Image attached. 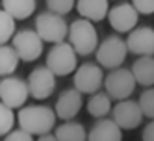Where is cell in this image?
<instances>
[{"instance_id":"6da1fadb","label":"cell","mask_w":154,"mask_h":141,"mask_svg":"<svg viewBox=\"0 0 154 141\" xmlns=\"http://www.w3.org/2000/svg\"><path fill=\"white\" fill-rule=\"evenodd\" d=\"M20 130L30 136H45L56 124V113L48 106H24L17 113Z\"/></svg>"},{"instance_id":"7a4b0ae2","label":"cell","mask_w":154,"mask_h":141,"mask_svg":"<svg viewBox=\"0 0 154 141\" xmlns=\"http://www.w3.org/2000/svg\"><path fill=\"white\" fill-rule=\"evenodd\" d=\"M69 45L76 52V56H89L98 47V34L97 28L84 19H76L69 26Z\"/></svg>"},{"instance_id":"3957f363","label":"cell","mask_w":154,"mask_h":141,"mask_svg":"<svg viewBox=\"0 0 154 141\" xmlns=\"http://www.w3.org/2000/svg\"><path fill=\"white\" fill-rule=\"evenodd\" d=\"M45 67L54 76H67L78 69V56L72 50V47L67 41L52 45V48L47 54V65Z\"/></svg>"},{"instance_id":"277c9868","label":"cell","mask_w":154,"mask_h":141,"mask_svg":"<svg viewBox=\"0 0 154 141\" xmlns=\"http://www.w3.org/2000/svg\"><path fill=\"white\" fill-rule=\"evenodd\" d=\"M97 65L98 67H104L109 71H115L121 69V65L125 63L126 60V45H125V39H121L119 35H108L100 45L97 47Z\"/></svg>"},{"instance_id":"5b68a950","label":"cell","mask_w":154,"mask_h":141,"mask_svg":"<svg viewBox=\"0 0 154 141\" xmlns=\"http://www.w3.org/2000/svg\"><path fill=\"white\" fill-rule=\"evenodd\" d=\"M34 32L39 35V39L43 43L47 41V43H52V45H58V43H63L65 37H67L69 24L63 17H58L50 11H43L35 19Z\"/></svg>"},{"instance_id":"8992f818","label":"cell","mask_w":154,"mask_h":141,"mask_svg":"<svg viewBox=\"0 0 154 141\" xmlns=\"http://www.w3.org/2000/svg\"><path fill=\"white\" fill-rule=\"evenodd\" d=\"M102 85L106 87V95L109 99H115V100H128V97L136 91V80L132 76V72L128 69H115V71H109V74L104 76Z\"/></svg>"},{"instance_id":"52a82bcc","label":"cell","mask_w":154,"mask_h":141,"mask_svg":"<svg viewBox=\"0 0 154 141\" xmlns=\"http://www.w3.org/2000/svg\"><path fill=\"white\" fill-rule=\"evenodd\" d=\"M104 82V72L97 63H84L74 71V89L80 95H95L100 91Z\"/></svg>"},{"instance_id":"ba28073f","label":"cell","mask_w":154,"mask_h":141,"mask_svg":"<svg viewBox=\"0 0 154 141\" xmlns=\"http://www.w3.org/2000/svg\"><path fill=\"white\" fill-rule=\"evenodd\" d=\"M11 48L15 50L17 58L23 61H35L43 54V41L34 30H20L15 32L11 39Z\"/></svg>"},{"instance_id":"9c48e42d","label":"cell","mask_w":154,"mask_h":141,"mask_svg":"<svg viewBox=\"0 0 154 141\" xmlns=\"http://www.w3.org/2000/svg\"><path fill=\"white\" fill-rule=\"evenodd\" d=\"M56 76L43 65V67H35L28 74L26 80V87H28V95L34 97L35 100H45L56 91Z\"/></svg>"},{"instance_id":"30bf717a","label":"cell","mask_w":154,"mask_h":141,"mask_svg":"<svg viewBox=\"0 0 154 141\" xmlns=\"http://www.w3.org/2000/svg\"><path fill=\"white\" fill-rule=\"evenodd\" d=\"M28 87L26 82L17 76H6L0 80V102L8 106L9 110L15 108H24V102L28 100Z\"/></svg>"},{"instance_id":"8fae6325","label":"cell","mask_w":154,"mask_h":141,"mask_svg":"<svg viewBox=\"0 0 154 141\" xmlns=\"http://www.w3.org/2000/svg\"><path fill=\"white\" fill-rule=\"evenodd\" d=\"M139 15L134 9L132 2H119L108 11V23L119 34H130L137 26Z\"/></svg>"},{"instance_id":"7c38bea8","label":"cell","mask_w":154,"mask_h":141,"mask_svg":"<svg viewBox=\"0 0 154 141\" xmlns=\"http://www.w3.org/2000/svg\"><path fill=\"white\" fill-rule=\"evenodd\" d=\"M126 50L136 54L139 58L154 56V28L150 26H139L134 28L128 34V39L125 41Z\"/></svg>"},{"instance_id":"4fadbf2b","label":"cell","mask_w":154,"mask_h":141,"mask_svg":"<svg viewBox=\"0 0 154 141\" xmlns=\"http://www.w3.org/2000/svg\"><path fill=\"white\" fill-rule=\"evenodd\" d=\"M112 121L121 130H134L141 124L143 113L136 100H121L113 106V119Z\"/></svg>"},{"instance_id":"5bb4252c","label":"cell","mask_w":154,"mask_h":141,"mask_svg":"<svg viewBox=\"0 0 154 141\" xmlns=\"http://www.w3.org/2000/svg\"><path fill=\"white\" fill-rule=\"evenodd\" d=\"M82 95L76 91L74 87L71 89H65L56 100V110H54V113H56V117L63 119L65 123L67 121H72V119L78 115V112L82 110Z\"/></svg>"},{"instance_id":"9a60e30c","label":"cell","mask_w":154,"mask_h":141,"mask_svg":"<svg viewBox=\"0 0 154 141\" xmlns=\"http://www.w3.org/2000/svg\"><path fill=\"white\" fill-rule=\"evenodd\" d=\"M74 8L80 13V19L93 24L108 17L109 2H106V0H78V2H74Z\"/></svg>"},{"instance_id":"2e32d148","label":"cell","mask_w":154,"mask_h":141,"mask_svg":"<svg viewBox=\"0 0 154 141\" xmlns=\"http://www.w3.org/2000/svg\"><path fill=\"white\" fill-rule=\"evenodd\" d=\"M87 141H123V130L112 119H98L87 132Z\"/></svg>"},{"instance_id":"e0dca14e","label":"cell","mask_w":154,"mask_h":141,"mask_svg":"<svg viewBox=\"0 0 154 141\" xmlns=\"http://www.w3.org/2000/svg\"><path fill=\"white\" fill-rule=\"evenodd\" d=\"M132 76L136 84L145 85V87H154V56H145L137 58L132 63Z\"/></svg>"},{"instance_id":"ac0fdd59","label":"cell","mask_w":154,"mask_h":141,"mask_svg":"<svg viewBox=\"0 0 154 141\" xmlns=\"http://www.w3.org/2000/svg\"><path fill=\"white\" fill-rule=\"evenodd\" d=\"M35 8H37L35 0H4L2 2V9L13 20H24L32 17Z\"/></svg>"},{"instance_id":"d6986e66","label":"cell","mask_w":154,"mask_h":141,"mask_svg":"<svg viewBox=\"0 0 154 141\" xmlns=\"http://www.w3.org/2000/svg\"><path fill=\"white\" fill-rule=\"evenodd\" d=\"M54 137L58 141H87V130L84 128L82 123L67 121L56 128Z\"/></svg>"},{"instance_id":"ffe728a7","label":"cell","mask_w":154,"mask_h":141,"mask_svg":"<svg viewBox=\"0 0 154 141\" xmlns=\"http://www.w3.org/2000/svg\"><path fill=\"white\" fill-rule=\"evenodd\" d=\"M87 112L95 119H106V115L112 112V99L102 91L91 95V99L87 100Z\"/></svg>"},{"instance_id":"44dd1931","label":"cell","mask_w":154,"mask_h":141,"mask_svg":"<svg viewBox=\"0 0 154 141\" xmlns=\"http://www.w3.org/2000/svg\"><path fill=\"white\" fill-rule=\"evenodd\" d=\"M19 58L15 50L11 48V45H4L0 47V76L6 78V76H11V74L17 71L19 67Z\"/></svg>"},{"instance_id":"7402d4cb","label":"cell","mask_w":154,"mask_h":141,"mask_svg":"<svg viewBox=\"0 0 154 141\" xmlns=\"http://www.w3.org/2000/svg\"><path fill=\"white\" fill-rule=\"evenodd\" d=\"M13 35H15V20L4 9H0V47L8 45V41L13 39Z\"/></svg>"},{"instance_id":"603a6c76","label":"cell","mask_w":154,"mask_h":141,"mask_svg":"<svg viewBox=\"0 0 154 141\" xmlns=\"http://www.w3.org/2000/svg\"><path fill=\"white\" fill-rule=\"evenodd\" d=\"M143 117H149L150 121L154 119V87H147L139 95V99L136 100Z\"/></svg>"},{"instance_id":"cb8c5ba5","label":"cell","mask_w":154,"mask_h":141,"mask_svg":"<svg viewBox=\"0 0 154 141\" xmlns=\"http://www.w3.org/2000/svg\"><path fill=\"white\" fill-rule=\"evenodd\" d=\"M13 124H15L13 110H9L8 106L0 102V136H8L13 130Z\"/></svg>"},{"instance_id":"d4e9b609","label":"cell","mask_w":154,"mask_h":141,"mask_svg":"<svg viewBox=\"0 0 154 141\" xmlns=\"http://www.w3.org/2000/svg\"><path fill=\"white\" fill-rule=\"evenodd\" d=\"M72 8H74L72 0H48L47 2V11L58 15V17H63V19L65 15H69L72 11Z\"/></svg>"},{"instance_id":"484cf974","label":"cell","mask_w":154,"mask_h":141,"mask_svg":"<svg viewBox=\"0 0 154 141\" xmlns=\"http://www.w3.org/2000/svg\"><path fill=\"white\" fill-rule=\"evenodd\" d=\"M137 15H152L154 13V0H134L132 2Z\"/></svg>"},{"instance_id":"4316f807","label":"cell","mask_w":154,"mask_h":141,"mask_svg":"<svg viewBox=\"0 0 154 141\" xmlns=\"http://www.w3.org/2000/svg\"><path fill=\"white\" fill-rule=\"evenodd\" d=\"M4 141H34V136L26 134L24 130H11V132L4 137Z\"/></svg>"},{"instance_id":"83f0119b","label":"cell","mask_w":154,"mask_h":141,"mask_svg":"<svg viewBox=\"0 0 154 141\" xmlns=\"http://www.w3.org/2000/svg\"><path fill=\"white\" fill-rule=\"evenodd\" d=\"M143 141H154V119L143 128V136H141Z\"/></svg>"},{"instance_id":"f1b7e54d","label":"cell","mask_w":154,"mask_h":141,"mask_svg":"<svg viewBox=\"0 0 154 141\" xmlns=\"http://www.w3.org/2000/svg\"><path fill=\"white\" fill-rule=\"evenodd\" d=\"M37 141H58V139L54 137V134H45V136H39Z\"/></svg>"}]
</instances>
